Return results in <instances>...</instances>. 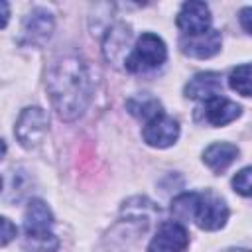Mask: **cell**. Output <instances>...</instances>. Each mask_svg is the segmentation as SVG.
<instances>
[{"instance_id": "cell-6", "label": "cell", "mask_w": 252, "mask_h": 252, "mask_svg": "<svg viewBox=\"0 0 252 252\" xmlns=\"http://www.w3.org/2000/svg\"><path fill=\"white\" fill-rule=\"evenodd\" d=\"M189 246V234L181 222H161L148 244V252H183Z\"/></svg>"}, {"instance_id": "cell-15", "label": "cell", "mask_w": 252, "mask_h": 252, "mask_svg": "<svg viewBox=\"0 0 252 252\" xmlns=\"http://www.w3.org/2000/svg\"><path fill=\"white\" fill-rule=\"evenodd\" d=\"M228 85L242 96H252V63L238 65L228 75Z\"/></svg>"}, {"instance_id": "cell-12", "label": "cell", "mask_w": 252, "mask_h": 252, "mask_svg": "<svg viewBox=\"0 0 252 252\" xmlns=\"http://www.w3.org/2000/svg\"><path fill=\"white\" fill-rule=\"evenodd\" d=\"M22 32H24L28 41H33V43L45 41L51 35V32H53V18H51V14L47 10H43V8L32 10L26 16V20H24Z\"/></svg>"}, {"instance_id": "cell-5", "label": "cell", "mask_w": 252, "mask_h": 252, "mask_svg": "<svg viewBox=\"0 0 252 252\" xmlns=\"http://www.w3.org/2000/svg\"><path fill=\"white\" fill-rule=\"evenodd\" d=\"M142 136H144V142L152 148H169L179 138V124L175 118L161 112L150 122H146Z\"/></svg>"}, {"instance_id": "cell-20", "label": "cell", "mask_w": 252, "mask_h": 252, "mask_svg": "<svg viewBox=\"0 0 252 252\" xmlns=\"http://www.w3.org/2000/svg\"><path fill=\"white\" fill-rule=\"evenodd\" d=\"M240 24L248 33H252V6L240 10Z\"/></svg>"}, {"instance_id": "cell-2", "label": "cell", "mask_w": 252, "mask_h": 252, "mask_svg": "<svg viewBox=\"0 0 252 252\" xmlns=\"http://www.w3.org/2000/svg\"><path fill=\"white\" fill-rule=\"evenodd\" d=\"M171 215L177 220H193L201 230H219L228 219V207L213 191H189L173 199Z\"/></svg>"}, {"instance_id": "cell-11", "label": "cell", "mask_w": 252, "mask_h": 252, "mask_svg": "<svg viewBox=\"0 0 252 252\" xmlns=\"http://www.w3.org/2000/svg\"><path fill=\"white\" fill-rule=\"evenodd\" d=\"M240 112H242L240 104H236L234 100H228L224 96H215V98L207 100L205 108H203V114H205L207 122L213 124V126L230 124L232 120H236L240 116Z\"/></svg>"}, {"instance_id": "cell-3", "label": "cell", "mask_w": 252, "mask_h": 252, "mask_svg": "<svg viewBox=\"0 0 252 252\" xmlns=\"http://www.w3.org/2000/svg\"><path fill=\"white\" fill-rule=\"evenodd\" d=\"M167 59L165 43L156 33H142L132 49V53L124 59V67L130 73H146L159 67Z\"/></svg>"}, {"instance_id": "cell-17", "label": "cell", "mask_w": 252, "mask_h": 252, "mask_svg": "<svg viewBox=\"0 0 252 252\" xmlns=\"http://www.w3.org/2000/svg\"><path fill=\"white\" fill-rule=\"evenodd\" d=\"M128 37H130V32H128V28H124V26H116V28L108 30L106 43H104L106 57L114 61L118 55H122V53H124V47H126V43H128Z\"/></svg>"}, {"instance_id": "cell-1", "label": "cell", "mask_w": 252, "mask_h": 252, "mask_svg": "<svg viewBox=\"0 0 252 252\" xmlns=\"http://www.w3.org/2000/svg\"><path fill=\"white\" fill-rule=\"evenodd\" d=\"M47 93L61 120L79 118L91 100L87 63L77 55H67L53 63L47 73Z\"/></svg>"}, {"instance_id": "cell-21", "label": "cell", "mask_w": 252, "mask_h": 252, "mask_svg": "<svg viewBox=\"0 0 252 252\" xmlns=\"http://www.w3.org/2000/svg\"><path fill=\"white\" fill-rule=\"evenodd\" d=\"M2 8H4V16H2V28L6 26V22H8V4L6 2H2Z\"/></svg>"}, {"instance_id": "cell-9", "label": "cell", "mask_w": 252, "mask_h": 252, "mask_svg": "<svg viewBox=\"0 0 252 252\" xmlns=\"http://www.w3.org/2000/svg\"><path fill=\"white\" fill-rule=\"evenodd\" d=\"M53 215L41 199H32L24 213V234H49Z\"/></svg>"}, {"instance_id": "cell-18", "label": "cell", "mask_w": 252, "mask_h": 252, "mask_svg": "<svg viewBox=\"0 0 252 252\" xmlns=\"http://www.w3.org/2000/svg\"><path fill=\"white\" fill-rule=\"evenodd\" d=\"M232 187L238 195L244 197H252V165L240 169L234 177H232Z\"/></svg>"}, {"instance_id": "cell-14", "label": "cell", "mask_w": 252, "mask_h": 252, "mask_svg": "<svg viewBox=\"0 0 252 252\" xmlns=\"http://www.w3.org/2000/svg\"><path fill=\"white\" fill-rule=\"evenodd\" d=\"M130 114H134L136 118H142L146 122H150L152 118H156L158 114H161V104L159 100L152 98V96H136V98H130L126 102Z\"/></svg>"}, {"instance_id": "cell-8", "label": "cell", "mask_w": 252, "mask_h": 252, "mask_svg": "<svg viewBox=\"0 0 252 252\" xmlns=\"http://www.w3.org/2000/svg\"><path fill=\"white\" fill-rule=\"evenodd\" d=\"M220 33L217 30H209L201 35H183L179 39L181 51L195 59H209L220 51Z\"/></svg>"}, {"instance_id": "cell-4", "label": "cell", "mask_w": 252, "mask_h": 252, "mask_svg": "<svg viewBox=\"0 0 252 252\" xmlns=\"http://www.w3.org/2000/svg\"><path fill=\"white\" fill-rule=\"evenodd\" d=\"M47 126H49V118L45 110H41L39 106H28L20 114L14 132L24 148H35L43 140Z\"/></svg>"}, {"instance_id": "cell-10", "label": "cell", "mask_w": 252, "mask_h": 252, "mask_svg": "<svg viewBox=\"0 0 252 252\" xmlns=\"http://www.w3.org/2000/svg\"><path fill=\"white\" fill-rule=\"evenodd\" d=\"M222 91V83H220V75L213 73V71H205V73H197L187 85H185V96L195 98V100H211L215 96H220Z\"/></svg>"}, {"instance_id": "cell-7", "label": "cell", "mask_w": 252, "mask_h": 252, "mask_svg": "<svg viewBox=\"0 0 252 252\" xmlns=\"http://www.w3.org/2000/svg\"><path fill=\"white\" fill-rule=\"evenodd\" d=\"M177 26L185 35H201L211 30V12L205 2L189 0L177 14Z\"/></svg>"}, {"instance_id": "cell-19", "label": "cell", "mask_w": 252, "mask_h": 252, "mask_svg": "<svg viewBox=\"0 0 252 252\" xmlns=\"http://www.w3.org/2000/svg\"><path fill=\"white\" fill-rule=\"evenodd\" d=\"M0 224H2V246H6L12 238H16L18 228H16V226L10 222V219H6V217L0 219Z\"/></svg>"}, {"instance_id": "cell-22", "label": "cell", "mask_w": 252, "mask_h": 252, "mask_svg": "<svg viewBox=\"0 0 252 252\" xmlns=\"http://www.w3.org/2000/svg\"><path fill=\"white\" fill-rule=\"evenodd\" d=\"M224 252H252V250H246V248H230V250H224Z\"/></svg>"}, {"instance_id": "cell-16", "label": "cell", "mask_w": 252, "mask_h": 252, "mask_svg": "<svg viewBox=\"0 0 252 252\" xmlns=\"http://www.w3.org/2000/svg\"><path fill=\"white\" fill-rule=\"evenodd\" d=\"M22 248L28 252H55L59 248V240L53 232H49V234H24Z\"/></svg>"}, {"instance_id": "cell-13", "label": "cell", "mask_w": 252, "mask_h": 252, "mask_svg": "<svg viewBox=\"0 0 252 252\" xmlns=\"http://www.w3.org/2000/svg\"><path fill=\"white\" fill-rule=\"evenodd\" d=\"M236 158H238V148L228 142H215L203 152L205 165L215 173H222Z\"/></svg>"}]
</instances>
